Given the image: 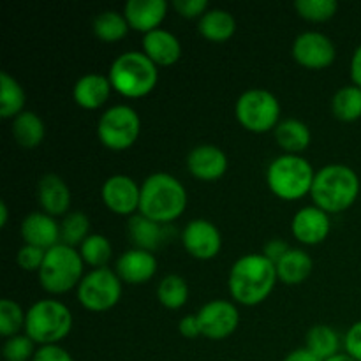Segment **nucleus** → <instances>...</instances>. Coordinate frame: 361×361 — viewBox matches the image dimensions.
Returning a JSON list of instances; mask_svg holds the SVG:
<instances>
[{
  "label": "nucleus",
  "mask_w": 361,
  "mask_h": 361,
  "mask_svg": "<svg viewBox=\"0 0 361 361\" xmlns=\"http://www.w3.org/2000/svg\"><path fill=\"white\" fill-rule=\"evenodd\" d=\"M345 355L351 356L353 360L361 361V321L353 324L344 337Z\"/></svg>",
  "instance_id": "obj_39"
},
{
  "label": "nucleus",
  "mask_w": 361,
  "mask_h": 361,
  "mask_svg": "<svg viewBox=\"0 0 361 361\" xmlns=\"http://www.w3.org/2000/svg\"><path fill=\"white\" fill-rule=\"evenodd\" d=\"M127 231H129L130 242L134 243V249H143L148 250V252L157 249L162 243V240H164L162 224H159V222L152 221V219L145 217L141 214L133 215L129 219Z\"/></svg>",
  "instance_id": "obj_24"
},
{
  "label": "nucleus",
  "mask_w": 361,
  "mask_h": 361,
  "mask_svg": "<svg viewBox=\"0 0 361 361\" xmlns=\"http://www.w3.org/2000/svg\"><path fill=\"white\" fill-rule=\"evenodd\" d=\"M305 348L310 349L316 356L326 361L338 355L341 338L338 334L328 324H314L305 337Z\"/></svg>",
  "instance_id": "obj_29"
},
{
  "label": "nucleus",
  "mask_w": 361,
  "mask_h": 361,
  "mask_svg": "<svg viewBox=\"0 0 361 361\" xmlns=\"http://www.w3.org/2000/svg\"><path fill=\"white\" fill-rule=\"evenodd\" d=\"M35 342L28 335H13L4 342L2 356L6 361H32L35 351Z\"/></svg>",
  "instance_id": "obj_37"
},
{
  "label": "nucleus",
  "mask_w": 361,
  "mask_h": 361,
  "mask_svg": "<svg viewBox=\"0 0 361 361\" xmlns=\"http://www.w3.org/2000/svg\"><path fill=\"white\" fill-rule=\"evenodd\" d=\"M360 194V178L353 168L345 164L323 166L314 176V204L326 214H338L353 207Z\"/></svg>",
  "instance_id": "obj_3"
},
{
  "label": "nucleus",
  "mask_w": 361,
  "mask_h": 361,
  "mask_svg": "<svg viewBox=\"0 0 361 361\" xmlns=\"http://www.w3.org/2000/svg\"><path fill=\"white\" fill-rule=\"evenodd\" d=\"M46 134V126L37 113L25 109L23 113L13 118V136L21 147L34 148L42 143Z\"/></svg>",
  "instance_id": "obj_27"
},
{
  "label": "nucleus",
  "mask_w": 361,
  "mask_h": 361,
  "mask_svg": "<svg viewBox=\"0 0 361 361\" xmlns=\"http://www.w3.org/2000/svg\"><path fill=\"white\" fill-rule=\"evenodd\" d=\"M44 257H46L44 249L35 245H27V243H25V245L18 250L16 261L23 270L39 271L41 270L42 263H44Z\"/></svg>",
  "instance_id": "obj_38"
},
{
  "label": "nucleus",
  "mask_w": 361,
  "mask_h": 361,
  "mask_svg": "<svg viewBox=\"0 0 361 361\" xmlns=\"http://www.w3.org/2000/svg\"><path fill=\"white\" fill-rule=\"evenodd\" d=\"M182 242L187 252L196 259H212L221 252L222 236L217 226L207 219H192L182 233Z\"/></svg>",
  "instance_id": "obj_13"
},
{
  "label": "nucleus",
  "mask_w": 361,
  "mask_h": 361,
  "mask_svg": "<svg viewBox=\"0 0 361 361\" xmlns=\"http://www.w3.org/2000/svg\"><path fill=\"white\" fill-rule=\"evenodd\" d=\"M275 137L286 152L296 154V152H302L309 147L312 134H310L309 126L302 120L286 118L281 120L279 126L275 127Z\"/></svg>",
  "instance_id": "obj_26"
},
{
  "label": "nucleus",
  "mask_w": 361,
  "mask_h": 361,
  "mask_svg": "<svg viewBox=\"0 0 361 361\" xmlns=\"http://www.w3.org/2000/svg\"><path fill=\"white\" fill-rule=\"evenodd\" d=\"M187 190L176 176L169 173H152L141 183L140 214L159 224H166L185 212Z\"/></svg>",
  "instance_id": "obj_2"
},
{
  "label": "nucleus",
  "mask_w": 361,
  "mask_h": 361,
  "mask_svg": "<svg viewBox=\"0 0 361 361\" xmlns=\"http://www.w3.org/2000/svg\"><path fill=\"white\" fill-rule=\"evenodd\" d=\"M178 331L185 338H196L201 335V326L197 316H185L180 319L178 323Z\"/></svg>",
  "instance_id": "obj_43"
},
{
  "label": "nucleus",
  "mask_w": 361,
  "mask_h": 361,
  "mask_svg": "<svg viewBox=\"0 0 361 361\" xmlns=\"http://www.w3.org/2000/svg\"><path fill=\"white\" fill-rule=\"evenodd\" d=\"M277 279L275 263L263 252L245 254L229 270V293L242 305H257L270 296Z\"/></svg>",
  "instance_id": "obj_1"
},
{
  "label": "nucleus",
  "mask_w": 361,
  "mask_h": 361,
  "mask_svg": "<svg viewBox=\"0 0 361 361\" xmlns=\"http://www.w3.org/2000/svg\"><path fill=\"white\" fill-rule=\"evenodd\" d=\"M141 133V118L129 104H115L106 109L97 122V136L111 150L133 147Z\"/></svg>",
  "instance_id": "obj_9"
},
{
  "label": "nucleus",
  "mask_w": 361,
  "mask_h": 361,
  "mask_svg": "<svg viewBox=\"0 0 361 361\" xmlns=\"http://www.w3.org/2000/svg\"><path fill=\"white\" fill-rule=\"evenodd\" d=\"M289 249H291V247L288 245V242H284V240H281V238H274V240H270V242L264 243L263 254L270 261L277 263V261L281 259V257L284 256Z\"/></svg>",
  "instance_id": "obj_42"
},
{
  "label": "nucleus",
  "mask_w": 361,
  "mask_h": 361,
  "mask_svg": "<svg viewBox=\"0 0 361 361\" xmlns=\"http://www.w3.org/2000/svg\"><path fill=\"white\" fill-rule=\"evenodd\" d=\"M197 28L207 39L214 42L228 41L236 30V20L226 9H208L197 21Z\"/></svg>",
  "instance_id": "obj_25"
},
{
  "label": "nucleus",
  "mask_w": 361,
  "mask_h": 361,
  "mask_svg": "<svg viewBox=\"0 0 361 361\" xmlns=\"http://www.w3.org/2000/svg\"><path fill=\"white\" fill-rule=\"evenodd\" d=\"M90 221L83 212H69L60 222V243L69 247L81 245L90 236Z\"/></svg>",
  "instance_id": "obj_33"
},
{
  "label": "nucleus",
  "mask_w": 361,
  "mask_h": 361,
  "mask_svg": "<svg viewBox=\"0 0 361 361\" xmlns=\"http://www.w3.org/2000/svg\"><path fill=\"white\" fill-rule=\"evenodd\" d=\"M326 361H356V360H353L351 356L345 355V353H338L337 356H334V358H330V360H326Z\"/></svg>",
  "instance_id": "obj_47"
},
{
  "label": "nucleus",
  "mask_w": 361,
  "mask_h": 361,
  "mask_svg": "<svg viewBox=\"0 0 361 361\" xmlns=\"http://www.w3.org/2000/svg\"><path fill=\"white\" fill-rule=\"evenodd\" d=\"M25 101H27V95H25L23 87L7 71H2L0 73V116L16 118L20 113L25 111Z\"/></svg>",
  "instance_id": "obj_28"
},
{
  "label": "nucleus",
  "mask_w": 361,
  "mask_h": 361,
  "mask_svg": "<svg viewBox=\"0 0 361 361\" xmlns=\"http://www.w3.org/2000/svg\"><path fill=\"white\" fill-rule=\"evenodd\" d=\"M111 81H109V78L104 76V74H83V76L74 83V101H76L81 108L95 109L108 101L109 94H111Z\"/></svg>",
  "instance_id": "obj_22"
},
{
  "label": "nucleus",
  "mask_w": 361,
  "mask_h": 361,
  "mask_svg": "<svg viewBox=\"0 0 361 361\" xmlns=\"http://www.w3.org/2000/svg\"><path fill=\"white\" fill-rule=\"evenodd\" d=\"M331 111L344 122L358 120L361 116V88L356 85H345L338 88L331 99Z\"/></svg>",
  "instance_id": "obj_31"
},
{
  "label": "nucleus",
  "mask_w": 361,
  "mask_h": 361,
  "mask_svg": "<svg viewBox=\"0 0 361 361\" xmlns=\"http://www.w3.org/2000/svg\"><path fill=\"white\" fill-rule=\"evenodd\" d=\"M143 53L157 66H171L182 56V44L173 32L159 27L145 34Z\"/></svg>",
  "instance_id": "obj_21"
},
{
  "label": "nucleus",
  "mask_w": 361,
  "mask_h": 361,
  "mask_svg": "<svg viewBox=\"0 0 361 361\" xmlns=\"http://www.w3.org/2000/svg\"><path fill=\"white\" fill-rule=\"evenodd\" d=\"M116 275L120 281L127 284H145L150 281L157 271V259L152 252L143 249H130L126 250L122 256L116 259L115 267Z\"/></svg>",
  "instance_id": "obj_18"
},
{
  "label": "nucleus",
  "mask_w": 361,
  "mask_h": 361,
  "mask_svg": "<svg viewBox=\"0 0 361 361\" xmlns=\"http://www.w3.org/2000/svg\"><path fill=\"white\" fill-rule=\"evenodd\" d=\"M351 78H353V83L361 88V42L358 44V48L355 49V53H353Z\"/></svg>",
  "instance_id": "obj_44"
},
{
  "label": "nucleus",
  "mask_w": 361,
  "mask_h": 361,
  "mask_svg": "<svg viewBox=\"0 0 361 361\" xmlns=\"http://www.w3.org/2000/svg\"><path fill=\"white\" fill-rule=\"evenodd\" d=\"M7 217H9V210H7L6 201H2V203H0V228H6Z\"/></svg>",
  "instance_id": "obj_46"
},
{
  "label": "nucleus",
  "mask_w": 361,
  "mask_h": 361,
  "mask_svg": "<svg viewBox=\"0 0 361 361\" xmlns=\"http://www.w3.org/2000/svg\"><path fill=\"white\" fill-rule=\"evenodd\" d=\"M21 238L27 245L49 250L60 243V224L46 212H32L21 221Z\"/></svg>",
  "instance_id": "obj_16"
},
{
  "label": "nucleus",
  "mask_w": 361,
  "mask_h": 361,
  "mask_svg": "<svg viewBox=\"0 0 361 361\" xmlns=\"http://www.w3.org/2000/svg\"><path fill=\"white\" fill-rule=\"evenodd\" d=\"M235 115L247 130L267 133L281 122V102L270 90L249 88L236 99Z\"/></svg>",
  "instance_id": "obj_8"
},
{
  "label": "nucleus",
  "mask_w": 361,
  "mask_h": 361,
  "mask_svg": "<svg viewBox=\"0 0 361 361\" xmlns=\"http://www.w3.org/2000/svg\"><path fill=\"white\" fill-rule=\"evenodd\" d=\"M83 257L74 247L59 243L46 250L44 263L37 271L42 288L53 295H62L78 288L83 275Z\"/></svg>",
  "instance_id": "obj_7"
},
{
  "label": "nucleus",
  "mask_w": 361,
  "mask_h": 361,
  "mask_svg": "<svg viewBox=\"0 0 361 361\" xmlns=\"http://www.w3.org/2000/svg\"><path fill=\"white\" fill-rule=\"evenodd\" d=\"M78 300L90 312H106L118 303L122 281L111 268H94L85 274L78 286Z\"/></svg>",
  "instance_id": "obj_10"
},
{
  "label": "nucleus",
  "mask_w": 361,
  "mask_h": 361,
  "mask_svg": "<svg viewBox=\"0 0 361 361\" xmlns=\"http://www.w3.org/2000/svg\"><path fill=\"white\" fill-rule=\"evenodd\" d=\"M314 171L312 164L305 157L296 154L279 155L267 169V182L275 196L286 201H295L312 190Z\"/></svg>",
  "instance_id": "obj_5"
},
{
  "label": "nucleus",
  "mask_w": 361,
  "mask_h": 361,
  "mask_svg": "<svg viewBox=\"0 0 361 361\" xmlns=\"http://www.w3.org/2000/svg\"><path fill=\"white\" fill-rule=\"evenodd\" d=\"M108 78L113 88L126 97H143L157 85V63L152 62L143 51L130 49L113 60Z\"/></svg>",
  "instance_id": "obj_4"
},
{
  "label": "nucleus",
  "mask_w": 361,
  "mask_h": 361,
  "mask_svg": "<svg viewBox=\"0 0 361 361\" xmlns=\"http://www.w3.org/2000/svg\"><path fill=\"white\" fill-rule=\"evenodd\" d=\"M101 196L111 212L118 215H130L140 210L141 185L127 175H113L102 183Z\"/></svg>",
  "instance_id": "obj_14"
},
{
  "label": "nucleus",
  "mask_w": 361,
  "mask_h": 361,
  "mask_svg": "<svg viewBox=\"0 0 361 361\" xmlns=\"http://www.w3.org/2000/svg\"><path fill=\"white\" fill-rule=\"evenodd\" d=\"M73 330V314L62 302L44 298L27 310L25 335L39 345L59 344Z\"/></svg>",
  "instance_id": "obj_6"
},
{
  "label": "nucleus",
  "mask_w": 361,
  "mask_h": 361,
  "mask_svg": "<svg viewBox=\"0 0 361 361\" xmlns=\"http://www.w3.org/2000/svg\"><path fill=\"white\" fill-rule=\"evenodd\" d=\"M293 56L298 63L309 67V69H323L335 60L337 48L334 41L323 32L307 30L296 35L293 41Z\"/></svg>",
  "instance_id": "obj_12"
},
{
  "label": "nucleus",
  "mask_w": 361,
  "mask_h": 361,
  "mask_svg": "<svg viewBox=\"0 0 361 361\" xmlns=\"http://www.w3.org/2000/svg\"><path fill=\"white\" fill-rule=\"evenodd\" d=\"M157 298L166 309H180L189 300V286H187V281L176 274L166 275L157 286Z\"/></svg>",
  "instance_id": "obj_32"
},
{
  "label": "nucleus",
  "mask_w": 361,
  "mask_h": 361,
  "mask_svg": "<svg viewBox=\"0 0 361 361\" xmlns=\"http://www.w3.org/2000/svg\"><path fill=\"white\" fill-rule=\"evenodd\" d=\"M284 361H323V360H321L319 356L314 355L310 349L300 348V349H295V351L289 353V355L284 358Z\"/></svg>",
  "instance_id": "obj_45"
},
{
  "label": "nucleus",
  "mask_w": 361,
  "mask_h": 361,
  "mask_svg": "<svg viewBox=\"0 0 361 361\" xmlns=\"http://www.w3.org/2000/svg\"><path fill=\"white\" fill-rule=\"evenodd\" d=\"M27 312H23L20 303L14 300H0V334L6 338L18 335L21 328H25Z\"/></svg>",
  "instance_id": "obj_35"
},
{
  "label": "nucleus",
  "mask_w": 361,
  "mask_h": 361,
  "mask_svg": "<svg viewBox=\"0 0 361 361\" xmlns=\"http://www.w3.org/2000/svg\"><path fill=\"white\" fill-rule=\"evenodd\" d=\"M295 9L305 20L324 21L335 16L338 4L337 0H296Z\"/></svg>",
  "instance_id": "obj_36"
},
{
  "label": "nucleus",
  "mask_w": 361,
  "mask_h": 361,
  "mask_svg": "<svg viewBox=\"0 0 361 361\" xmlns=\"http://www.w3.org/2000/svg\"><path fill=\"white\" fill-rule=\"evenodd\" d=\"M166 13H168L166 0H127L123 6V14L130 28L145 34L159 28Z\"/></svg>",
  "instance_id": "obj_20"
},
{
  "label": "nucleus",
  "mask_w": 361,
  "mask_h": 361,
  "mask_svg": "<svg viewBox=\"0 0 361 361\" xmlns=\"http://www.w3.org/2000/svg\"><path fill=\"white\" fill-rule=\"evenodd\" d=\"M187 168L200 180H217L228 171V155L215 145H197L187 155Z\"/></svg>",
  "instance_id": "obj_17"
},
{
  "label": "nucleus",
  "mask_w": 361,
  "mask_h": 361,
  "mask_svg": "<svg viewBox=\"0 0 361 361\" xmlns=\"http://www.w3.org/2000/svg\"><path fill=\"white\" fill-rule=\"evenodd\" d=\"M330 214L321 210L316 204L300 208L291 221V231L295 238L307 245H317V243L324 242L326 236L330 235Z\"/></svg>",
  "instance_id": "obj_15"
},
{
  "label": "nucleus",
  "mask_w": 361,
  "mask_h": 361,
  "mask_svg": "<svg viewBox=\"0 0 361 361\" xmlns=\"http://www.w3.org/2000/svg\"><path fill=\"white\" fill-rule=\"evenodd\" d=\"M196 316L200 321L201 335L210 341L228 338L240 324L238 309L228 300H212L204 303Z\"/></svg>",
  "instance_id": "obj_11"
},
{
  "label": "nucleus",
  "mask_w": 361,
  "mask_h": 361,
  "mask_svg": "<svg viewBox=\"0 0 361 361\" xmlns=\"http://www.w3.org/2000/svg\"><path fill=\"white\" fill-rule=\"evenodd\" d=\"M92 28H94V34L97 35L99 39L108 42L120 41L127 35L130 25L127 21L126 14L118 13L115 9H108L99 13L97 16L94 18V23H92Z\"/></svg>",
  "instance_id": "obj_30"
},
{
  "label": "nucleus",
  "mask_w": 361,
  "mask_h": 361,
  "mask_svg": "<svg viewBox=\"0 0 361 361\" xmlns=\"http://www.w3.org/2000/svg\"><path fill=\"white\" fill-rule=\"evenodd\" d=\"M71 189L63 178H60L55 173H46L41 176L37 183V201L46 214L59 217H66L71 208Z\"/></svg>",
  "instance_id": "obj_19"
},
{
  "label": "nucleus",
  "mask_w": 361,
  "mask_h": 361,
  "mask_svg": "<svg viewBox=\"0 0 361 361\" xmlns=\"http://www.w3.org/2000/svg\"><path fill=\"white\" fill-rule=\"evenodd\" d=\"M277 268V277L281 279L284 284L296 286L305 282L310 277L314 268V261L305 250L302 249H289L281 259L275 263Z\"/></svg>",
  "instance_id": "obj_23"
},
{
  "label": "nucleus",
  "mask_w": 361,
  "mask_h": 361,
  "mask_svg": "<svg viewBox=\"0 0 361 361\" xmlns=\"http://www.w3.org/2000/svg\"><path fill=\"white\" fill-rule=\"evenodd\" d=\"M32 361H74L73 356L59 344L51 345H41V348L35 351Z\"/></svg>",
  "instance_id": "obj_40"
},
{
  "label": "nucleus",
  "mask_w": 361,
  "mask_h": 361,
  "mask_svg": "<svg viewBox=\"0 0 361 361\" xmlns=\"http://www.w3.org/2000/svg\"><path fill=\"white\" fill-rule=\"evenodd\" d=\"M80 254L87 264L94 268H102L111 259V242L104 235H90L80 245Z\"/></svg>",
  "instance_id": "obj_34"
},
{
  "label": "nucleus",
  "mask_w": 361,
  "mask_h": 361,
  "mask_svg": "<svg viewBox=\"0 0 361 361\" xmlns=\"http://www.w3.org/2000/svg\"><path fill=\"white\" fill-rule=\"evenodd\" d=\"M173 6L185 18H201L208 11L207 0H173Z\"/></svg>",
  "instance_id": "obj_41"
}]
</instances>
